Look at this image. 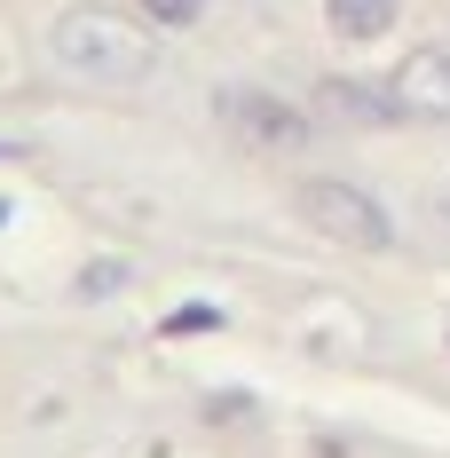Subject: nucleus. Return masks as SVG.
<instances>
[{
  "label": "nucleus",
  "mask_w": 450,
  "mask_h": 458,
  "mask_svg": "<svg viewBox=\"0 0 450 458\" xmlns=\"http://www.w3.org/2000/svg\"><path fill=\"white\" fill-rule=\"evenodd\" d=\"M47 55H55V72H72L88 88H142L158 72L150 24L119 16V8H64L47 24Z\"/></svg>",
  "instance_id": "f257e3e1"
},
{
  "label": "nucleus",
  "mask_w": 450,
  "mask_h": 458,
  "mask_svg": "<svg viewBox=\"0 0 450 458\" xmlns=\"http://www.w3.org/2000/svg\"><path fill=\"white\" fill-rule=\"evenodd\" d=\"M293 206H301V222H309L316 237H332V245H348V253H387V245H395V214H387L363 182L309 174V182L293 190Z\"/></svg>",
  "instance_id": "f03ea898"
},
{
  "label": "nucleus",
  "mask_w": 450,
  "mask_h": 458,
  "mask_svg": "<svg viewBox=\"0 0 450 458\" xmlns=\"http://www.w3.org/2000/svg\"><path fill=\"white\" fill-rule=\"evenodd\" d=\"M214 111H222L229 135L253 142V150H301V142L316 135L309 111L284 103V95H269V88H222V95H214Z\"/></svg>",
  "instance_id": "7ed1b4c3"
},
{
  "label": "nucleus",
  "mask_w": 450,
  "mask_h": 458,
  "mask_svg": "<svg viewBox=\"0 0 450 458\" xmlns=\"http://www.w3.org/2000/svg\"><path fill=\"white\" fill-rule=\"evenodd\" d=\"M387 88H395V103H403V119H435L443 127L450 119V40H419L387 72Z\"/></svg>",
  "instance_id": "20e7f679"
},
{
  "label": "nucleus",
  "mask_w": 450,
  "mask_h": 458,
  "mask_svg": "<svg viewBox=\"0 0 450 458\" xmlns=\"http://www.w3.org/2000/svg\"><path fill=\"white\" fill-rule=\"evenodd\" d=\"M316 119H340V127H395L403 103H395V88H371V80H316Z\"/></svg>",
  "instance_id": "39448f33"
},
{
  "label": "nucleus",
  "mask_w": 450,
  "mask_h": 458,
  "mask_svg": "<svg viewBox=\"0 0 450 458\" xmlns=\"http://www.w3.org/2000/svg\"><path fill=\"white\" fill-rule=\"evenodd\" d=\"M324 16H332L340 40H387L395 16H403V0H324Z\"/></svg>",
  "instance_id": "423d86ee"
},
{
  "label": "nucleus",
  "mask_w": 450,
  "mask_h": 458,
  "mask_svg": "<svg viewBox=\"0 0 450 458\" xmlns=\"http://www.w3.org/2000/svg\"><path fill=\"white\" fill-rule=\"evenodd\" d=\"M119 284H127V261H95V269L80 276V293H88V301H103V293H119Z\"/></svg>",
  "instance_id": "0eeeda50"
},
{
  "label": "nucleus",
  "mask_w": 450,
  "mask_h": 458,
  "mask_svg": "<svg viewBox=\"0 0 450 458\" xmlns=\"http://www.w3.org/2000/svg\"><path fill=\"white\" fill-rule=\"evenodd\" d=\"M135 8H150L158 24H198V8H206V0H135Z\"/></svg>",
  "instance_id": "6e6552de"
},
{
  "label": "nucleus",
  "mask_w": 450,
  "mask_h": 458,
  "mask_svg": "<svg viewBox=\"0 0 450 458\" xmlns=\"http://www.w3.org/2000/svg\"><path fill=\"white\" fill-rule=\"evenodd\" d=\"M214 324H222V309H214V301H198V309L166 317V332H214Z\"/></svg>",
  "instance_id": "1a4fd4ad"
},
{
  "label": "nucleus",
  "mask_w": 450,
  "mask_h": 458,
  "mask_svg": "<svg viewBox=\"0 0 450 458\" xmlns=\"http://www.w3.org/2000/svg\"><path fill=\"white\" fill-rule=\"evenodd\" d=\"M443 222H450V182H443Z\"/></svg>",
  "instance_id": "9d476101"
},
{
  "label": "nucleus",
  "mask_w": 450,
  "mask_h": 458,
  "mask_svg": "<svg viewBox=\"0 0 450 458\" xmlns=\"http://www.w3.org/2000/svg\"><path fill=\"white\" fill-rule=\"evenodd\" d=\"M0 222H8V206H0Z\"/></svg>",
  "instance_id": "9b49d317"
}]
</instances>
